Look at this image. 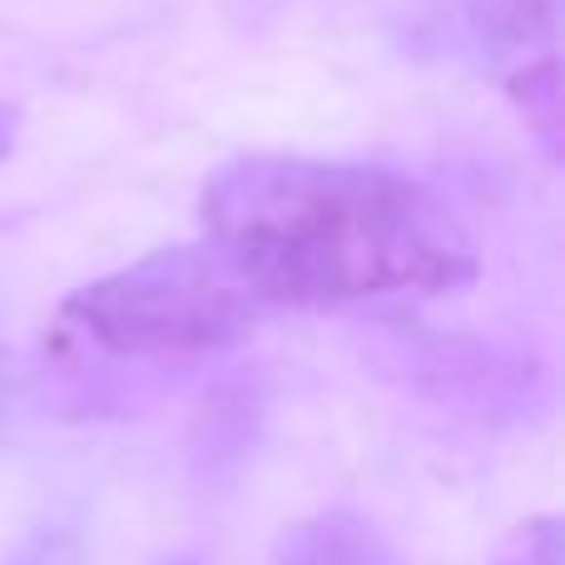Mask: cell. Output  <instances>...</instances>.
I'll use <instances>...</instances> for the list:
<instances>
[{
    "label": "cell",
    "instance_id": "6da1fadb",
    "mask_svg": "<svg viewBox=\"0 0 565 565\" xmlns=\"http://www.w3.org/2000/svg\"><path fill=\"white\" fill-rule=\"evenodd\" d=\"M204 224L234 274L288 308L447 292L477 274L461 218L417 179L377 164L228 159L204 184Z\"/></svg>",
    "mask_w": 565,
    "mask_h": 565
},
{
    "label": "cell",
    "instance_id": "3957f363",
    "mask_svg": "<svg viewBox=\"0 0 565 565\" xmlns=\"http://www.w3.org/2000/svg\"><path fill=\"white\" fill-rule=\"evenodd\" d=\"M274 565H397L377 526L352 511H322L278 536Z\"/></svg>",
    "mask_w": 565,
    "mask_h": 565
},
{
    "label": "cell",
    "instance_id": "5b68a950",
    "mask_svg": "<svg viewBox=\"0 0 565 565\" xmlns=\"http://www.w3.org/2000/svg\"><path fill=\"white\" fill-rule=\"evenodd\" d=\"M10 139H15V119L10 109H0V154H10Z\"/></svg>",
    "mask_w": 565,
    "mask_h": 565
},
{
    "label": "cell",
    "instance_id": "7a4b0ae2",
    "mask_svg": "<svg viewBox=\"0 0 565 565\" xmlns=\"http://www.w3.org/2000/svg\"><path fill=\"white\" fill-rule=\"evenodd\" d=\"M264 308L268 302L214 244H189L79 288L65 302V318L89 342L125 358H179L244 342Z\"/></svg>",
    "mask_w": 565,
    "mask_h": 565
},
{
    "label": "cell",
    "instance_id": "8992f818",
    "mask_svg": "<svg viewBox=\"0 0 565 565\" xmlns=\"http://www.w3.org/2000/svg\"><path fill=\"white\" fill-rule=\"evenodd\" d=\"M169 565H199V561H169Z\"/></svg>",
    "mask_w": 565,
    "mask_h": 565
},
{
    "label": "cell",
    "instance_id": "277c9868",
    "mask_svg": "<svg viewBox=\"0 0 565 565\" xmlns=\"http://www.w3.org/2000/svg\"><path fill=\"white\" fill-rule=\"evenodd\" d=\"M491 565H565V536L556 516H536L526 526H516L507 541L497 546Z\"/></svg>",
    "mask_w": 565,
    "mask_h": 565
}]
</instances>
